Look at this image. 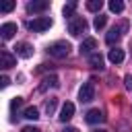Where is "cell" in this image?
Returning <instances> with one entry per match:
<instances>
[{
  "label": "cell",
  "mask_w": 132,
  "mask_h": 132,
  "mask_svg": "<svg viewBox=\"0 0 132 132\" xmlns=\"http://www.w3.org/2000/svg\"><path fill=\"white\" fill-rule=\"evenodd\" d=\"M85 31H87V21H85V16H72V19L68 21V33H70V35L78 37V35H82Z\"/></svg>",
  "instance_id": "cell-1"
},
{
  "label": "cell",
  "mask_w": 132,
  "mask_h": 132,
  "mask_svg": "<svg viewBox=\"0 0 132 132\" xmlns=\"http://www.w3.org/2000/svg\"><path fill=\"white\" fill-rule=\"evenodd\" d=\"M47 52H50V56H54V58H66V56L70 54V43H68V41H56V43H52V45L47 47Z\"/></svg>",
  "instance_id": "cell-2"
},
{
  "label": "cell",
  "mask_w": 132,
  "mask_h": 132,
  "mask_svg": "<svg viewBox=\"0 0 132 132\" xmlns=\"http://www.w3.org/2000/svg\"><path fill=\"white\" fill-rule=\"evenodd\" d=\"M27 27H29L31 31H35V33H41V31H45V29L52 27V19H50V16H37V19H33V21H29Z\"/></svg>",
  "instance_id": "cell-3"
},
{
  "label": "cell",
  "mask_w": 132,
  "mask_h": 132,
  "mask_svg": "<svg viewBox=\"0 0 132 132\" xmlns=\"http://www.w3.org/2000/svg\"><path fill=\"white\" fill-rule=\"evenodd\" d=\"M126 29H128V21H122L120 25H116V27H111V29H109V33L105 35V41H107V43H116V41L124 35V31H126Z\"/></svg>",
  "instance_id": "cell-4"
},
{
  "label": "cell",
  "mask_w": 132,
  "mask_h": 132,
  "mask_svg": "<svg viewBox=\"0 0 132 132\" xmlns=\"http://www.w3.org/2000/svg\"><path fill=\"white\" fill-rule=\"evenodd\" d=\"M78 99L82 101V103H89V101H93L95 99V85L89 80V82H82V87L78 89Z\"/></svg>",
  "instance_id": "cell-5"
},
{
  "label": "cell",
  "mask_w": 132,
  "mask_h": 132,
  "mask_svg": "<svg viewBox=\"0 0 132 132\" xmlns=\"http://www.w3.org/2000/svg\"><path fill=\"white\" fill-rule=\"evenodd\" d=\"M14 64H16V56H12L10 52L2 50V52H0V66L6 70V68H12Z\"/></svg>",
  "instance_id": "cell-6"
},
{
  "label": "cell",
  "mask_w": 132,
  "mask_h": 132,
  "mask_svg": "<svg viewBox=\"0 0 132 132\" xmlns=\"http://www.w3.org/2000/svg\"><path fill=\"white\" fill-rule=\"evenodd\" d=\"M14 50H16V56H21V58H31V56H33V47H31L27 41L16 43V45H14Z\"/></svg>",
  "instance_id": "cell-7"
},
{
  "label": "cell",
  "mask_w": 132,
  "mask_h": 132,
  "mask_svg": "<svg viewBox=\"0 0 132 132\" xmlns=\"http://www.w3.org/2000/svg\"><path fill=\"white\" fill-rule=\"evenodd\" d=\"M72 116H74V103L66 101V103L62 105V109H60V116H58V118H60L62 122H68Z\"/></svg>",
  "instance_id": "cell-8"
},
{
  "label": "cell",
  "mask_w": 132,
  "mask_h": 132,
  "mask_svg": "<svg viewBox=\"0 0 132 132\" xmlns=\"http://www.w3.org/2000/svg\"><path fill=\"white\" fill-rule=\"evenodd\" d=\"M85 120H87L89 124H99V122H103V120H105V116H103V111H101V109H89V111H87V116H85Z\"/></svg>",
  "instance_id": "cell-9"
},
{
  "label": "cell",
  "mask_w": 132,
  "mask_h": 132,
  "mask_svg": "<svg viewBox=\"0 0 132 132\" xmlns=\"http://www.w3.org/2000/svg\"><path fill=\"white\" fill-rule=\"evenodd\" d=\"M97 47V41L95 37H87L82 43H80V54H87V56H93V50Z\"/></svg>",
  "instance_id": "cell-10"
},
{
  "label": "cell",
  "mask_w": 132,
  "mask_h": 132,
  "mask_svg": "<svg viewBox=\"0 0 132 132\" xmlns=\"http://www.w3.org/2000/svg\"><path fill=\"white\" fill-rule=\"evenodd\" d=\"M14 33H16V25H14V23H4V25L0 27V35H2V39H10Z\"/></svg>",
  "instance_id": "cell-11"
},
{
  "label": "cell",
  "mask_w": 132,
  "mask_h": 132,
  "mask_svg": "<svg viewBox=\"0 0 132 132\" xmlns=\"http://www.w3.org/2000/svg\"><path fill=\"white\" fill-rule=\"evenodd\" d=\"M47 6H50L47 0H39V2H29V4H27V10H29V12H41V10H45Z\"/></svg>",
  "instance_id": "cell-12"
},
{
  "label": "cell",
  "mask_w": 132,
  "mask_h": 132,
  "mask_svg": "<svg viewBox=\"0 0 132 132\" xmlns=\"http://www.w3.org/2000/svg\"><path fill=\"white\" fill-rule=\"evenodd\" d=\"M109 62L111 64H120V62H124V50H120V47H113V50H109Z\"/></svg>",
  "instance_id": "cell-13"
},
{
  "label": "cell",
  "mask_w": 132,
  "mask_h": 132,
  "mask_svg": "<svg viewBox=\"0 0 132 132\" xmlns=\"http://www.w3.org/2000/svg\"><path fill=\"white\" fill-rule=\"evenodd\" d=\"M47 87H54V89H56V87H60L58 76H54V74H52V76H45V78H43V85H41V91H43V89H47Z\"/></svg>",
  "instance_id": "cell-14"
},
{
  "label": "cell",
  "mask_w": 132,
  "mask_h": 132,
  "mask_svg": "<svg viewBox=\"0 0 132 132\" xmlns=\"http://www.w3.org/2000/svg\"><path fill=\"white\" fill-rule=\"evenodd\" d=\"M56 105H58V99H56V97H50V99L43 103L45 113H47V116H52V113H54V109H56Z\"/></svg>",
  "instance_id": "cell-15"
},
{
  "label": "cell",
  "mask_w": 132,
  "mask_h": 132,
  "mask_svg": "<svg viewBox=\"0 0 132 132\" xmlns=\"http://www.w3.org/2000/svg\"><path fill=\"white\" fill-rule=\"evenodd\" d=\"M89 60H91V66L93 68H103V56L101 54H93V56H89Z\"/></svg>",
  "instance_id": "cell-16"
},
{
  "label": "cell",
  "mask_w": 132,
  "mask_h": 132,
  "mask_svg": "<svg viewBox=\"0 0 132 132\" xmlns=\"http://www.w3.org/2000/svg\"><path fill=\"white\" fill-rule=\"evenodd\" d=\"M23 118H27V120H37V118H39V109H37V107H27L25 113H23Z\"/></svg>",
  "instance_id": "cell-17"
},
{
  "label": "cell",
  "mask_w": 132,
  "mask_h": 132,
  "mask_svg": "<svg viewBox=\"0 0 132 132\" xmlns=\"http://www.w3.org/2000/svg\"><path fill=\"white\" fill-rule=\"evenodd\" d=\"M101 6H103V2H101V0H89V2H87V8H89L91 12L101 10Z\"/></svg>",
  "instance_id": "cell-18"
},
{
  "label": "cell",
  "mask_w": 132,
  "mask_h": 132,
  "mask_svg": "<svg viewBox=\"0 0 132 132\" xmlns=\"http://www.w3.org/2000/svg\"><path fill=\"white\" fill-rule=\"evenodd\" d=\"M109 10L111 12H122L124 10V2L122 0H111L109 2Z\"/></svg>",
  "instance_id": "cell-19"
},
{
  "label": "cell",
  "mask_w": 132,
  "mask_h": 132,
  "mask_svg": "<svg viewBox=\"0 0 132 132\" xmlns=\"http://www.w3.org/2000/svg\"><path fill=\"white\" fill-rule=\"evenodd\" d=\"M105 23H107V16L99 14V16H95V23H93V27L99 31V29H103V27H105Z\"/></svg>",
  "instance_id": "cell-20"
},
{
  "label": "cell",
  "mask_w": 132,
  "mask_h": 132,
  "mask_svg": "<svg viewBox=\"0 0 132 132\" xmlns=\"http://www.w3.org/2000/svg\"><path fill=\"white\" fill-rule=\"evenodd\" d=\"M21 105H23V97H14V99L10 101V111H12V113H16V109H19Z\"/></svg>",
  "instance_id": "cell-21"
},
{
  "label": "cell",
  "mask_w": 132,
  "mask_h": 132,
  "mask_svg": "<svg viewBox=\"0 0 132 132\" xmlns=\"http://www.w3.org/2000/svg\"><path fill=\"white\" fill-rule=\"evenodd\" d=\"M74 8H76V2H70V4H66V6H64V16L72 19V12H74Z\"/></svg>",
  "instance_id": "cell-22"
},
{
  "label": "cell",
  "mask_w": 132,
  "mask_h": 132,
  "mask_svg": "<svg viewBox=\"0 0 132 132\" xmlns=\"http://www.w3.org/2000/svg\"><path fill=\"white\" fill-rule=\"evenodd\" d=\"M14 6H16V2H12V0H8V2H4V4L0 6V10H2V12H10V10L14 8Z\"/></svg>",
  "instance_id": "cell-23"
},
{
  "label": "cell",
  "mask_w": 132,
  "mask_h": 132,
  "mask_svg": "<svg viewBox=\"0 0 132 132\" xmlns=\"http://www.w3.org/2000/svg\"><path fill=\"white\" fill-rule=\"evenodd\" d=\"M21 132H41V130H39L37 126H25V128H23Z\"/></svg>",
  "instance_id": "cell-24"
},
{
  "label": "cell",
  "mask_w": 132,
  "mask_h": 132,
  "mask_svg": "<svg viewBox=\"0 0 132 132\" xmlns=\"http://www.w3.org/2000/svg\"><path fill=\"white\" fill-rule=\"evenodd\" d=\"M124 82H126V89H132V76H126Z\"/></svg>",
  "instance_id": "cell-25"
},
{
  "label": "cell",
  "mask_w": 132,
  "mask_h": 132,
  "mask_svg": "<svg viewBox=\"0 0 132 132\" xmlns=\"http://www.w3.org/2000/svg\"><path fill=\"white\" fill-rule=\"evenodd\" d=\"M8 82H10L8 76H2V78H0V85H2V87H8Z\"/></svg>",
  "instance_id": "cell-26"
},
{
  "label": "cell",
  "mask_w": 132,
  "mask_h": 132,
  "mask_svg": "<svg viewBox=\"0 0 132 132\" xmlns=\"http://www.w3.org/2000/svg\"><path fill=\"white\" fill-rule=\"evenodd\" d=\"M64 132H78V130H76V128H72V126H70V128H66V130H64Z\"/></svg>",
  "instance_id": "cell-27"
},
{
  "label": "cell",
  "mask_w": 132,
  "mask_h": 132,
  "mask_svg": "<svg viewBox=\"0 0 132 132\" xmlns=\"http://www.w3.org/2000/svg\"><path fill=\"white\" fill-rule=\"evenodd\" d=\"M93 132H107V130H93Z\"/></svg>",
  "instance_id": "cell-28"
}]
</instances>
